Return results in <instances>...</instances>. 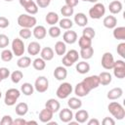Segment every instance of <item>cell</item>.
Wrapping results in <instances>:
<instances>
[{
    "label": "cell",
    "mask_w": 125,
    "mask_h": 125,
    "mask_svg": "<svg viewBox=\"0 0 125 125\" xmlns=\"http://www.w3.org/2000/svg\"><path fill=\"white\" fill-rule=\"evenodd\" d=\"M37 20L34 16L28 14H21L18 17V24L21 28H32L36 25Z\"/></svg>",
    "instance_id": "cell-1"
},
{
    "label": "cell",
    "mask_w": 125,
    "mask_h": 125,
    "mask_svg": "<svg viewBox=\"0 0 125 125\" xmlns=\"http://www.w3.org/2000/svg\"><path fill=\"white\" fill-rule=\"evenodd\" d=\"M107 109L110 114L117 120H122L125 117V109L118 102H111L107 105Z\"/></svg>",
    "instance_id": "cell-2"
},
{
    "label": "cell",
    "mask_w": 125,
    "mask_h": 125,
    "mask_svg": "<svg viewBox=\"0 0 125 125\" xmlns=\"http://www.w3.org/2000/svg\"><path fill=\"white\" fill-rule=\"evenodd\" d=\"M21 96V91L16 89V88H10L6 91L5 93V98H4V103L8 106H12L16 104L18 99Z\"/></svg>",
    "instance_id": "cell-3"
},
{
    "label": "cell",
    "mask_w": 125,
    "mask_h": 125,
    "mask_svg": "<svg viewBox=\"0 0 125 125\" xmlns=\"http://www.w3.org/2000/svg\"><path fill=\"white\" fill-rule=\"evenodd\" d=\"M105 14V7L103 3H95L93 7L89 9V16L91 19L99 20L102 17H104Z\"/></svg>",
    "instance_id": "cell-4"
},
{
    "label": "cell",
    "mask_w": 125,
    "mask_h": 125,
    "mask_svg": "<svg viewBox=\"0 0 125 125\" xmlns=\"http://www.w3.org/2000/svg\"><path fill=\"white\" fill-rule=\"evenodd\" d=\"M73 91V88H72V85L68 82H62L57 89V92H56V95L59 99H66Z\"/></svg>",
    "instance_id": "cell-5"
},
{
    "label": "cell",
    "mask_w": 125,
    "mask_h": 125,
    "mask_svg": "<svg viewBox=\"0 0 125 125\" xmlns=\"http://www.w3.org/2000/svg\"><path fill=\"white\" fill-rule=\"evenodd\" d=\"M25 51L24 48V43L21 40V38H15L12 41V52L14 54V56L16 57H21L23 56Z\"/></svg>",
    "instance_id": "cell-6"
},
{
    "label": "cell",
    "mask_w": 125,
    "mask_h": 125,
    "mask_svg": "<svg viewBox=\"0 0 125 125\" xmlns=\"http://www.w3.org/2000/svg\"><path fill=\"white\" fill-rule=\"evenodd\" d=\"M113 74L118 79H123L125 77V62L122 60H117L113 64Z\"/></svg>",
    "instance_id": "cell-7"
},
{
    "label": "cell",
    "mask_w": 125,
    "mask_h": 125,
    "mask_svg": "<svg viewBox=\"0 0 125 125\" xmlns=\"http://www.w3.org/2000/svg\"><path fill=\"white\" fill-rule=\"evenodd\" d=\"M33 86L38 93H45L49 88V81L45 76H38Z\"/></svg>",
    "instance_id": "cell-8"
},
{
    "label": "cell",
    "mask_w": 125,
    "mask_h": 125,
    "mask_svg": "<svg viewBox=\"0 0 125 125\" xmlns=\"http://www.w3.org/2000/svg\"><path fill=\"white\" fill-rule=\"evenodd\" d=\"M114 58H113V55L109 52H105L103 57H102V61H101V63H102V66L104 68V69H112L113 67V64H114Z\"/></svg>",
    "instance_id": "cell-9"
},
{
    "label": "cell",
    "mask_w": 125,
    "mask_h": 125,
    "mask_svg": "<svg viewBox=\"0 0 125 125\" xmlns=\"http://www.w3.org/2000/svg\"><path fill=\"white\" fill-rule=\"evenodd\" d=\"M82 81L88 87V89L90 91H92L93 89H96V88H98L100 86V79H99V76L98 75H90V76H87Z\"/></svg>",
    "instance_id": "cell-10"
},
{
    "label": "cell",
    "mask_w": 125,
    "mask_h": 125,
    "mask_svg": "<svg viewBox=\"0 0 125 125\" xmlns=\"http://www.w3.org/2000/svg\"><path fill=\"white\" fill-rule=\"evenodd\" d=\"M91 91L88 89V87L83 83V81L79 82L76 84L75 88H74V94L78 97V98H82V97H86Z\"/></svg>",
    "instance_id": "cell-11"
},
{
    "label": "cell",
    "mask_w": 125,
    "mask_h": 125,
    "mask_svg": "<svg viewBox=\"0 0 125 125\" xmlns=\"http://www.w3.org/2000/svg\"><path fill=\"white\" fill-rule=\"evenodd\" d=\"M59 117H60V120L63 123H68L70 120H72L73 118V112L70 108H62L60 110V113H59Z\"/></svg>",
    "instance_id": "cell-12"
},
{
    "label": "cell",
    "mask_w": 125,
    "mask_h": 125,
    "mask_svg": "<svg viewBox=\"0 0 125 125\" xmlns=\"http://www.w3.org/2000/svg\"><path fill=\"white\" fill-rule=\"evenodd\" d=\"M63 42L66 44H74L77 41V33L74 30L67 29L62 35Z\"/></svg>",
    "instance_id": "cell-13"
},
{
    "label": "cell",
    "mask_w": 125,
    "mask_h": 125,
    "mask_svg": "<svg viewBox=\"0 0 125 125\" xmlns=\"http://www.w3.org/2000/svg\"><path fill=\"white\" fill-rule=\"evenodd\" d=\"M54 77L59 80V81H62L66 78L67 76V70H66V67L63 66V65H60V66H57L54 70Z\"/></svg>",
    "instance_id": "cell-14"
},
{
    "label": "cell",
    "mask_w": 125,
    "mask_h": 125,
    "mask_svg": "<svg viewBox=\"0 0 125 125\" xmlns=\"http://www.w3.org/2000/svg\"><path fill=\"white\" fill-rule=\"evenodd\" d=\"M53 115H54V112H53L52 110H50L49 108L45 107V108H43V109L39 112V120H40L42 123H47V122H49L50 120H52Z\"/></svg>",
    "instance_id": "cell-15"
},
{
    "label": "cell",
    "mask_w": 125,
    "mask_h": 125,
    "mask_svg": "<svg viewBox=\"0 0 125 125\" xmlns=\"http://www.w3.org/2000/svg\"><path fill=\"white\" fill-rule=\"evenodd\" d=\"M55 56V52L51 47H44L40 51V58H42L45 62H49L53 60Z\"/></svg>",
    "instance_id": "cell-16"
},
{
    "label": "cell",
    "mask_w": 125,
    "mask_h": 125,
    "mask_svg": "<svg viewBox=\"0 0 125 125\" xmlns=\"http://www.w3.org/2000/svg\"><path fill=\"white\" fill-rule=\"evenodd\" d=\"M32 34L36 39H44L47 35V30L43 25H35L33 30H32Z\"/></svg>",
    "instance_id": "cell-17"
},
{
    "label": "cell",
    "mask_w": 125,
    "mask_h": 125,
    "mask_svg": "<svg viewBox=\"0 0 125 125\" xmlns=\"http://www.w3.org/2000/svg\"><path fill=\"white\" fill-rule=\"evenodd\" d=\"M123 95V90L120 87H116V88H112L111 90H109L107 92V99L110 101H114V100H118L119 98H121Z\"/></svg>",
    "instance_id": "cell-18"
},
{
    "label": "cell",
    "mask_w": 125,
    "mask_h": 125,
    "mask_svg": "<svg viewBox=\"0 0 125 125\" xmlns=\"http://www.w3.org/2000/svg\"><path fill=\"white\" fill-rule=\"evenodd\" d=\"M103 24L104 27H106L108 29H113L117 25V19L112 15L106 16L103 21Z\"/></svg>",
    "instance_id": "cell-19"
},
{
    "label": "cell",
    "mask_w": 125,
    "mask_h": 125,
    "mask_svg": "<svg viewBox=\"0 0 125 125\" xmlns=\"http://www.w3.org/2000/svg\"><path fill=\"white\" fill-rule=\"evenodd\" d=\"M45 107L49 108V109L52 110L54 113H56V112H58V111L60 110V108H61V104H60V102H59L58 100H56V99H49V100H47V102H46V104H45Z\"/></svg>",
    "instance_id": "cell-20"
},
{
    "label": "cell",
    "mask_w": 125,
    "mask_h": 125,
    "mask_svg": "<svg viewBox=\"0 0 125 125\" xmlns=\"http://www.w3.org/2000/svg\"><path fill=\"white\" fill-rule=\"evenodd\" d=\"M122 8H123L122 3H121L120 1H117V0L111 1V2L108 4V10H109V12H110L112 15L119 14V13L122 11Z\"/></svg>",
    "instance_id": "cell-21"
},
{
    "label": "cell",
    "mask_w": 125,
    "mask_h": 125,
    "mask_svg": "<svg viewBox=\"0 0 125 125\" xmlns=\"http://www.w3.org/2000/svg\"><path fill=\"white\" fill-rule=\"evenodd\" d=\"M98 76H99V79H100V85L106 86V85H109L112 81V76L107 71H103Z\"/></svg>",
    "instance_id": "cell-22"
},
{
    "label": "cell",
    "mask_w": 125,
    "mask_h": 125,
    "mask_svg": "<svg viewBox=\"0 0 125 125\" xmlns=\"http://www.w3.org/2000/svg\"><path fill=\"white\" fill-rule=\"evenodd\" d=\"M41 51V45L36 42V41H32L28 44L27 46V53L31 56H36L40 53Z\"/></svg>",
    "instance_id": "cell-23"
},
{
    "label": "cell",
    "mask_w": 125,
    "mask_h": 125,
    "mask_svg": "<svg viewBox=\"0 0 125 125\" xmlns=\"http://www.w3.org/2000/svg\"><path fill=\"white\" fill-rule=\"evenodd\" d=\"M74 22L81 27L86 26V24L88 23V18L84 13H77L74 16Z\"/></svg>",
    "instance_id": "cell-24"
},
{
    "label": "cell",
    "mask_w": 125,
    "mask_h": 125,
    "mask_svg": "<svg viewBox=\"0 0 125 125\" xmlns=\"http://www.w3.org/2000/svg\"><path fill=\"white\" fill-rule=\"evenodd\" d=\"M74 118L75 120L78 122V123H85L88 119H89V113L87 110L85 109H79L75 115H74Z\"/></svg>",
    "instance_id": "cell-25"
},
{
    "label": "cell",
    "mask_w": 125,
    "mask_h": 125,
    "mask_svg": "<svg viewBox=\"0 0 125 125\" xmlns=\"http://www.w3.org/2000/svg\"><path fill=\"white\" fill-rule=\"evenodd\" d=\"M75 69L80 74H86L90 71V64L88 62H86L85 61H82V62H79L76 63Z\"/></svg>",
    "instance_id": "cell-26"
},
{
    "label": "cell",
    "mask_w": 125,
    "mask_h": 125,
    "mask_svg": "<svg viewBox=\"0 0 125 125\" xmlns=\"http://www.w3.org/2000/svg\"><path fill=\"white\" fill-rule=\"evenodd\" d=\"M45 21L50 25H56V23H58L60 21L59 15L55 12H49V13H47V15L45 17Z\"/></svg>",
    "instance_id": "cell-27"
},
{
    "label": "cell",
    "mask_w": 125,
    "mask_h": 125,
    "mask_svg": "<svg viewBox=\"0 0 125 125\" xmlns=\"http://www.w3.org/2000/svg\"><path fill=\"white\" fill-rule=\"evenodd\" d=\"M28 111V105L26 103H19L16 105L15 112L19 116H24Z\"/></svg>",
    "instance_id": "cell-28"
},
{
    "label": "cell",
    "mask_w": 125,
    "mask_h": 125,
    "mask_svg": "<svg viewBox=\"0 0 125 125\" xmlns=\"http://www.w3.org/2000/svg\"><path fill=\"white\" fill-rule=\"evenodd\" d=\"M112 34L117 40H125V26H115L113 28Z\"/></svg>",
    "instance_id": "cell-29"
},
{
    "label": "cell",
    "mask_w": 125,
    "mask_h": 125,
    "mask_svg": "<svg viewBox=\"0 0 125 125\" xmlns=\"http://www.w3.org/2000/svg\"><path fill=\"white\" fill-rule=\"evenodd\" d=\"M67 105L70 109H79L82 106V101L79 98L76 97H72L70 99H68L67 101Z\"/></svg>",
    "instance_id": "cell-30"
},
{
    "label": "cell",
    "mask_w": 125,
    "mask_h": 125,
    "mask_svg": "<svg viewBox=\"0 0 125 125\" xmlns=\"http://www.w3.org/2000/svg\"><path fill=\"white\" fill-rule=\"evenodd\" d=\"M31 59L27 56H21L20 57V59L17 61V65L20 68H27L30 64H31Z\"/></svg>",
    "instance_id": "cell-31"
},
{
    "label": "cell",
    "mask_w": 125,
    "mask_h": 125,
    "mask_svg": "<svg viewBox=\"0 0 125 125\" xmlns=\"http://www.w3.org/2000/svg\"><path fill=\"white\" fill-rule=\"evenodd\" d=\"M34 92V86L31 83L25 82L21 86V93H22L24 96H30Z\"/></svg>",
    "instance_id": "cell-32"
},
{
    "label": "cell",
    "mask_w": 125,
    "mask_h": 125,
    "mask_svg": "<svg viewBox=\"0 0 125 125\" xmlns=\"http://www.w3.org/2000/svg\"><path fill=\"white\" fill-rule=\"evenodd\" d=\"M55 52L58 56H62L66 53V45L63 41H58L55 44Z\"/></svg>",
    "instance_id": "cell-33"
},
{
    "label": "cell",
    "mask_w": 125,
    "mask_h": 125,
    "mask_svg": "<svg viewBox=\"0 0 125 125\" xmlns=\"http://www.w3.org/2000/svg\"><path fill=\"white\" fill-rule=\"evenodd\" d=\"M79 55H80V57L83 60H89L94 55V49H93L92 46L91 47H88V48H85V49H80Z\"/></svg>",
    "instance_id": "cell-34"
},
{
    "label": "cell",
    "mask_w": 125,
    "mask_h": 125,
    "mask_svg": "<svg viewBox=\"0 0 125 125\" xmlns=\"http://www.w3.org/2000/svg\"><path fill=\"white\" fill-rule=\"evenodd\" d=\"M59 26H60L61 29L62 28V29L67 30V29H70L73 26V21L68 18H63V19L59 21Z\"/></svg>",
    "instance_id": "cell-35"
},
{
    "label": "cell",
    "mask_w": 125,
    "mask_h": 125,
    "mask_svg": "<svg viewBox=\"0 0 125 125\" xmlns=\"http://www.w3.org/2000/svg\"><path fill=\"white\" fill-rule=\"evenodd\" d=\"M0 58L3 62H9L13 60L14 58V54L12 52V50H9V49H4L1 53H0Z\"/></svg>",
    "instance_id": "cell-36"
},
{
    "label": "cell",
    "mask_w": 125,
    "mask_h": 125,
    "mask_svg": "<svg viewBox=\"0 0 125 125\" xmlns=\"http://www.w3.org/2000/svg\"><path fill=\"white\" fill-rule=\"evenodd\" d=\"M32 66L36 70H43L46 67V62L42 58H36L32 62Z\"/></svg>",
    "instance_id": "cell-37"
},
{
    "label": "cell",
    "mask_w": 125,
    "mask_h": 125,
    "mask_svg": "<svg viewBox=\"0 0 125 125\" xmlns=\"http://www.w3.org/2000/svg\"><path fill=\"white\" fill-rule=\"evenodd\" d=\"M38 6H37V4L34 2V1H32V2H30L28 5H26L25 7H24V10H25V12L28 14V15H35V14H37L38 13Z\"/></svg>",
    "instance_id": "cell-38"
},
{
    "label": "cell",
    "mask_w": 125,
    "mask_h": 125,
    "mask_svg": "<svg viewBox=\"0 0 125 125\" xmlns=\"http://www.w3.org/2000/svg\"><path fill=\"white\" fill-rule=\"evenodd\" d=\"M78 45H79L80 49H85V48L91 47L92 46V39H89L85 36H81L78 39Z\"/></svg>",
    "instance_id": "cell-39"
},
{
    "label": "cell",
    "mask_w": 125,
    "mask_h": 125,
    "mask_svg": "<svg viewBox=\"0 0 125 125\" xmlns=\"http://www.w3.org/2000/svg\"><path fill=\"white\" fill-rule=\"evenodd\" d=\"M82 36H85L89 39H93L96 36V31L91 26H84V29L82 30Z\"/></svg>",
    "instance_id": "cell-40"
},
{
    "label": "cell",
    "mask_w": 125,
    "mask_h": 125,
    "mask_svg": "<svg viewBox=\"0 0 125 125\" xmlns=\"http://www.w3.org/2000/svg\"><path fill=\"white\" fill-rule=\"evenodd\" d=\"M61 14L64 17V18H69L74 14V8L69 7L67 5H63L61 8Z\"/></svg>",
    "instance_id": "cell-41"
},
{
    "label": "cell",
    "mask_w": 125,
    "mask_h": 125,
    "mask_svg": "<svg viewBox=\"0 0 125 125\" xmlns=\"http://www.w3.org/2000/svg\"><path fill=\"white\" fill-rule=\"evenodd\" d=\"M64 56H65L69 61H71L73 63L76 62L78 61V59H79V54H78V52H77L76 50H73V49L67 51L66 54H64Z\"/></svg>",
    "instance_id": "cell-42"
},
{
    "label": "cell",
    "mask_w": 125,
    "mask_h": 125,
    "mask_svg": "<svg viewBox=\"0 0 125 125\" xmlns=\"http://www.w3.org/2000/svg\"><path fill=\"white\" fill-rule=\"evenodd\" d=\"M10 76H11L12 82L15 83V84H17V83L21 82V80L22 79L23 73H22L21 70H15V71H13V72L10 74Z\"/></svg>",
    "instance_id": "cell-43"
},
{
    "label": "cell",
    "mask_w": 125,
    "mask_h": 125,
    "mask_svg": "<svg viewBox=\"0 0 125 125\" xmlns=\"http://www.w3.org/2000/svg\"><path fill=\"white\" fill-rule=\"evenodd\" d=\"M48 33H49V35H50L52 38H58V37L62 34V31H61L60 26L51 25V27H50L49 30H48Z\"/></svg>",
    "instance_id": "cell-44"
},
{
    "label": "cell",
    "mask_w": 125,
    "mask_h": 125,
    "mask_svg": "<svg viewBox=\"0 0 125 125\" xmlns=\"http://www.w3.org/2000/svg\"><path fill=\"white\" fill-rule=\"evenodd\" d=\"M19 34H20V37H21V39H29V38L31 37L32 32H31V30H30V28H21V29L20 30Z\"/></svg>",
    "instance_id": "cell-45"
},
{
    "label": "cell",
    "mask_w": 125,
    "mask_h": 125,
    "mask_svg": "<svg viewBox=\"0 0 125 125\" xmlns=\"http://www.w3.org/2000/svg\"><path fill=\"white\" fill-rule=\"evenodd\" d=\"M9 43H10L9 37L6 34H0V48L5 49L6 47H8Z\"/></svg>",
    "instance_id": "cell-46"
},
{
    "label": "cell",
    "mask_w": 125,
    "mask_h": 125,
    "mask_svg": "<svg viewBox=\"0 0 125 125\" xmlns=\"http://www.w3.org/2000/svg\"><path fill=\"white\" fill-rule=\"evenodd\" d=\"M116 51H117V54H118L121 58L125 59V42L119 43V44L117 45Z\"/></svg>",
    "instance_id": "cell-47"
},
{
    "label": "cell",
    "mask_w": 125,
    "mask_h": 125,
    "mask_svg": "<svg viewBox=\"0 0 125 125\" xmlns=\"http://www.w3.org/2000/svg\"><path fill=\"white\" fill-rule=\"evenodd\" d=\"M13 121L14 120L10 115H4L0 120V124L1 125H12Z\"/></svg>",
    "instance_id": "cell-48"
},
{
    "label": "cell",
    "mask_w": 125,
    "mask_h": 125,
    "mask_svg": "<svg viewBox=\"0 0 125 125\" xmlns=\"http://www.w3.org/2000/svg\"><path fill=\"white\" fill-rule=\"evenodd\" d=\"M10 69L9 68H7V67H0V77H1V79L2 80H4V79H6V78H8L9 76H10Z\"/></svg>",
    "instance_id": "cell-49"
},
{
    "label": "cell",
    "mask_w": 125,
    "mask_h": 125,
    "mask_svg": "<svg viewBox=\"0 0 125 125\" xmlns=\"http://www.w3.org/2000/svg\"><path fill=\"white\" fill-rule=\"evenodd\" d=\"M52 0H35V3L39 8H47Z\"/></svg>",
    "instance_id": "cell-50"
},
{
    "label": "cell",
    "mask_w": 125,
    "mask_h": 125,
    "mask_svg": "<svg viewBox=\"0 0 125 125\" xmlns=\"http://www.w3.org/2000/svg\"><path fill=\"white\" fill-rule=\"evenodd\" d=\"M10 25V21L6 17H0V28H6Z\"/></svg>",
    "instance_id": "cell-51"
},
{
    "label": "cell",
    "mask_w": 125,
    "mask_h": 125,
    "mask_svg": "<svg viewBox=\"0 0 125 125\" xmlns=\"http://www.w3.org/2000/svg\"><path fill=\"white\" fill-rule=\"evenodd\" d=\"M103 125H114L115 124V120L112 119L111 117H104L102 121Z\"/></svg>",
    "instance_id": "cell-52"
},
{
    "label": "cell",
    "mask_w": 125,
    "mask_h": 125,
    "mask_svg": "<svg viewBox=\"0 0 125 125\" xmlns=\"http://www.w3.org/2000/svg\"><path fill=\"white\" fill-rule=\"evenodd\" d=\"M62 65L65 66V67H68V66H71L73 64V62L71 61H69L65 56L62 57Z\"/></svg>",
    "instance_id": "cell-53"
},
{
    "label": "cell",
    "mask_w": 125,
    "mask_h": 125,
    "mask_svg": "<svg viewBox=\"0 0 125 125\" xmlns=\"http://www.w3.org/2000/svg\"><path fill=\"white\" fill-rule=\"evenodd\" d=\"M64 1H65V5L74 8L75 6L78 5V1H79V0H64Z\"/></svg>",
    "instance_id": "cell-54"
},
{
    "label": "cell",
    "mask_w": 125,
    "mask_h": 125,
    "mask_svg": "<svg viewBox=\"0 0 125 125\" xmlns=\"http://www.w3.org/2000/svg\"><path fill=\"white\" fill-rule=\"evenodd\" d=\"M13 124H15V125H23V124H26V121H25L23 118L19 117V118H17L16 120L13 121Z\"/></svg>",
    "instance_id": "cell-55"
},
{
    "label": "cell",
    "mask_w": 125,
    "mask_h": 125,
    "mask_svg": "<svg viewBox=\"0 0 125 125\" xmlns=\"http://www.w3.org/2000/svg\"><path fill=\"white\" fill-rule=\"evenodd\" d=\"M88 125H100V121L97 118H92L87 122Z\"/></svg>",
    "instance_id": "cell-56"
},
{
    "label": "cell",
    "mask_w": 125,
    "mask_h": 125,
    "mask_svg": "<svg viewBox=\"0 0 125 125\" xmlns=\"http://www.w3.org/2000/svg\"><path fill=\"white\" fill-rule=\"evenodd\" d=\"M33 0H19V2H20V5L22 7V8H24L26 5H28L30 2H32Z\"/></svg>",
    "instance_id": "cell-57"
},
{
    "label": "cell",
    "mask_w": 125,
    "mask_h": 125,
    "mask_svg": "<svg viewBox=\"0 0 125 125\" xmlns=\"http://www.w3.org/2000/svg\"><path fill=\"white\" fill-rule=\"evenodd\" d=\"M68 124H69V125H76V124H78V122H77V121H71V120H70V121L68 122Z\"/></svg>",
    "instance_id": "cell-58"
},
{
    "label": "cell",
    "mask_w": 125,
    "mask_h": 125,
    "mask_svg": "<svg viewBox=\"0 0 125 125\" xmlns=\"http://www.w3.org/2000/svg\"><path fill=\"white\" fill-rule=\"evenodd\" d=\"M26 124H37V122L36 121H33V120H31V121H26Z\"/></svg>",
    "instance_id": "cell-59"
},
{
    "label": "cell",
    "mask_w": 125,
    "mask_h": 125,
    "mask_svg": "<svg viewBox=\"0 0 125 125\" xmlns=\"http://www.w3.org/2000/svg\"><path fill=\"white\" fill-rule=\"evenodd\" d=\"M82 1H85V2H91V3H97L98 0H82Z\"/></svg>",
    "instance_id": "cell-60"
},
{
    "label": "cell",
    "mask_w": 125,
    "mask_h": 125,
    "mask_svg": "<svg viewBox=\"0 0 125 125\" xmlns=\"http://www.w3.org/2000/svg\"><path fill=\"white\" fill-rule=\"evenodd\" d=\"M6 2H11V1H13V0H5Z\"/></svg>",
    "instance_id": "cell-61"
},
{
    "label": "cell",
    "mask_w": 125,
    "mask_h": 125,
    "mask_svg": "<svg viewBox=\"0 0 125 125\" xmlns=\"http://www.w3.org/2000/svg\"><path fill=\"white\" fill-rule=\"evenodd\" d=\"M1 97H2V93H1V91H0V99H1Z\"/></svg>",
    "instance_id": "cell-62"
},
{
    "label": "cell",
    "mask_w": 125,
    "mask_h": 125,
    "mask_svg": "<svg viewBox=\"0 0 125 125\" xmlns=\"http://www.w3.org/2000/svg\"><path fill=\"white\" fill-rule=\"evenodd\" d=\"M1 81H2V79H1V77H0V82H1Z\"/></svg>",
    "instance_id": "cell-63"
}]
</instances>
